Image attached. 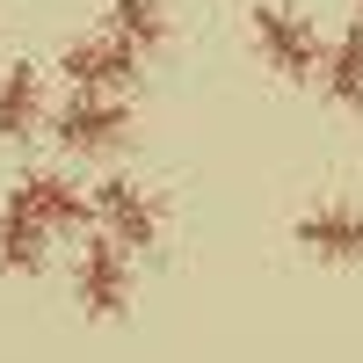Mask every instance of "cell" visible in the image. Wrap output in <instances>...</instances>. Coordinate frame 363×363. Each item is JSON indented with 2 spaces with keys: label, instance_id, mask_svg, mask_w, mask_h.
<instances>
[{
  "label": "cell",
  "instance_id": "6da1fadb",
  "mask_svg": "<svg viewBox=\"0 0 363 363\" xmlns=\"http://www.w3.org/2000/svg\"><path fill=\"white\" fill-rule=\"evenodd\" d=\"M73 225H87V189L66 167H29L0 196V269L37 277L58 247V233H73Z\"/></svg>",
  "mask_w": 363,
  "mask_h": 363
},
{
  "label": "cell",
  "instance_id": "7a4b0ae2",
  "mask_svg": "<svg viewBox=\"0 0 363 363\" xmlns=\"http://www.w3.org/2000/svg\"><path fill=\"white\" fill-rule=\"evenodd\" d=\"M247 44H255V58L277 80H313L327 37L313 29V15L291 8V0H255V8H247Z\"/></svg>",
  "mask_w": 363,
  "mask_h": 363
},
{
  "label": "cell",
  "instance_id": "3957f363",
  "mask_svg": "<svg viewBox=\"0 0 363 363\" xmlns=\"http://www.w3.org/2000/svg\"><path fill=\"white\" fill-rule=\"evenodd\" d=\"M87 225H95L102 240H116L124 255H153L160 233H167V211H160V196L145 189V182L109 174V182L87 189Z\"/></svg>",
  "mask_w": 363,
  "mask_h": 363
},
{
  "label": "cell",
  "instance_id": "277c9868",
  "mask_svg": "<svg viewBox=\"0 0 363 363\" xmlns=\"http://www.w3.org/2000/svg\"><path fill=\"white\" fill-rule=\"evenodd\" d=\"M66 153H80V160H109V153H124L131 145V95H66L51 109V124H44Z\"/></svg>",
  "mask_w": 363,
  "mask_h": 363
},
{
  "label": "cell",
  "instance_id": "5b68a950",
  "mask_svg": "<svg viewBox=\"0 0 363 363\" xmlns=\"http://www.w3.org/2000/svg\"><path fill=\"white\" fill-rule=\"evenodd\" d=\"M138 66H145V58H138L131 44H116L109 29L73 37L66 51H58V80H66V95H131V87H138Z\"/></svg>",
  "mask_w": 363,
  "mask_h": 363
},
{
  "label": "cell",
  "instance_id": "8992f818",
  "mask_svg": "<svg viewBox=\"0 0 363 363\" xmlns=\"http://www.w3.org/2000/svg\"><path fill=\"white\" fill-rule=\"evenodd\" d=\"M73 298L87 320H124L131 313V255L116 247V240H80L73 255Z\"/></svg>",
  "mask_w": 363,
  "mask_h": 363
},
{
  "label": "cell",
  "instance_id": "52a82bcc",
  "mask_svg": "<svg viewBox=\"0 0 363 363\" xmlns=\"http://www.w3.org/2000/svg\"><path fill=\"white\" fill-rule=\"evenodd\" d=\"M298 255H313V262H335V269H363V203L349 196H327L313 211H298Z\"/></svg>",
  "mask_w": 363,
  "mask_h": 363
},
{
  "label": "cell",
  "instance_id": "ba28073f",
  "mask_svg": "<svg viewBox=\"0 0 363 363\" xmlns=\"http://www.w3.org/2000/svg\"><path fill=\"white\" fill-rule=\"evenodd\" d=\"M44 124H51V80H44V66H29V58L0 66V145L37 138Z\"/></svg>",
  "mask_w": 363,
  "mask_h": 363
},
{
  "label": "cell",
  "instance_id": "9c48e42d",
  "mask_svg": "<svg viewBox=\"0 0 363 363\" xmlns=\"http://www.w3.org/2000/svg\"><path fill=\"white\" fill-rule=\"evenodd\" d=\"M313 87H320L335 109H363V22H356V15L320 44V73H313Z\"/></svg>",
  "mask_w": 363,
  "mask_h": 363
},
{
  "label": "cell",
  "instance_id": "30bf717a",
  "mask_svg": "<svg viewBox=\"0 0 363 363\" xmlns=\"http://www.w3.org/2000/svg\"><path fill=\"white\" fill-rule=\"evenodd\" d=\"M102 29L116 44H131L138 58H153V51H167V37H174V22H167V8L160 0H102Z\"/></svg>",
  "mask_w": 363,
  "mask_h": 363
},
{
  "label": "cell",
  "instance_id": "8fae6325",
  "mask_svg": "<svg viewBox=\"0 0 363 363\" xmlns=\"http://www.w3.org/2000/svg\"><path fill=\"white\" fill-rule=\"evenodd\" d=\"M356 22H363V0H356Z\"/></svg>",
  "mask_w": 363,
  "mask_h": 363
}]
</instances>
